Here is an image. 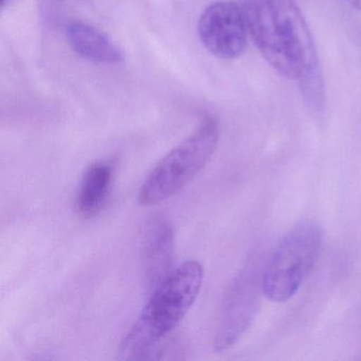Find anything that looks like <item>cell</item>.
I'll return each mask as SVG.
<instances>
[{
    "label": "cell",
    "mask_w": 361,
    "mask_h": 361,
    "mask_svg": "<svg viewBox=\"0 0 361 361\" xmlns=\"http://www.w3.org/2000/svg\"><path fill=\"white\" fill-rule=\"evenodd\" d=\"M204 270L198 262H185L155 289L149 303L118 350L121 360L138 358L170 334L183 320L202 288Z\"/></svg>",
    "instance_id": "6da1fadb"
},
{
    "label": "cell",
    "mask_w": 361,
    "mask_h": 361,
    "mask_svg": "<svg viewBox=\"0 0 361 361\" xmlns=\"http://www.w3.org/2000/svg\"><path fill=\"white\" fill-rule=\"evenodd\" d=\"M219 139V121L206 116L197 130L169 152L152 171L139 191V202L154 206L183 190L208 164Z\"/></svg>",
    "instance_id": "7a4b0ae2"
},
{
    "label": "cell",
    "mask_w": 361,
    "mask_h": 361,
    "mask_svg": "<svg viewBox=\"0 0 361 361\" xmlns=\"http://www.w3.org/2000/svg\"><path fill=\"white\" fill-rule=\"evenodd\" d=\"M323 238L322 226L314 221H300L285 235L262 274L268 299L281 303L295 295L318 259Z\"/></svg>",
    "instance_id": "3957f363"
},
{
    "label": "cell",
    "mask_w": 361,
    "mask_h": 361,
    "mask_svg": "<svg viewBox=\"0 0 361 361\" xmlns=\"http://www.w3.org/2000/svg\"><path fill=\"white\" fill-rule=\"evenodd\" d=\"M283 39L300 71L298 80L304 102L312 113L325 107V86L318 51L310 27L295 0H267Z\"/></svg>",
    "instance_id": "277c9868"
},
{
    "label": "cell",
    "mask_w": 361,
    "mask_h": 361,
    "mask_svg": "<svg viewBox=\"0 0 361 361\" xmlns=\"http://www.w3.org/2000/svg\"><path fill=\"white\" fill-rule=\"evenodd\" d=\"M198 35L207 50L221 60L240 58L248 46L246 16L240 4L216 1L202 11Z\"/></svg>",
    "instance_id": "5b68a950"
},
{
    "label": "cell",
    "mask_w": 361,
    "mask_h": 361,
    "mask_svg": "<svg viewBox=\"0 0 361 361\" xmlns=\"http://www.w3.org/2000/svg\"><path fill=\"white\" fill-rule=\"evenodd\" d=\"M242 7L249 37L264 60L283 77L298 81L299 67L283 39L267 0H244Z\"/></svg>",
    "instance_id": "8992f818"
},
{
    "label": "cell",
    "mask_w": 361,
    "mask_h": 361,
    "mask_svg": "<svg viewBox=\"0 0 361 361\" xmlns=\"http://www.w3.org/2000/svg\"><path fill=\"white\" fill-rule=\"evenodd\" d=\"M259 288H263L262 280L259 282L253 267H247L236 278L224 305L215 350L223 352L231 348L248 329L259 305Z\"/></svg>",
    "instance_id": "52a82bcc"
},
{
    "label": "cell",
    "mask_w": 361,
    "mask_h": 361,
    "mask_svg": "<svg viewBox=\"0 0 361 361\" xmlns=\"http://www.w3.org/2000/svg\"><path fill=\"white\" fill-rule=\"evenodd\" d=\"M65 35L73 51L86 60L107 65H117L124 61L118 46L87 23L71 20L65 26Z\"/></svg>",
    "instance_id": "ba28073f"
},
{
    "label": "cell",
    "mask_w": 361,
    "mask_h": 361,
    "mask_svg": "<svg viewBox=\"0 0 361 361\" xmlns=\"http://www.w3.org/2000/svg\"><path fill=\"white\" fill-rule=\"evenodd\" d=\"M174 236L172 228L164 219H154L147 231L143 251L145 276L154 289L171 274Z\"/></svg>",
    "instance_id": "9c48e42d"
},
{
    "label": "cell",
    "mask_w": 361,
    "mask_h": 361,
    "mask_svg": "<svg viewBox=\"0 0 361 361\" xmlns=\"http://www.w3.org/2000/svg\"><path fill=\"white\" fill-rule=\"evenodd\" d=\"M111 178L113 169L109 164L101 162L88 169L78 197V210L83 216H94L101 210L109 196Z\"/></svg>",
    "instance_id": "30bf717a"
},
{
    "label": "cell",
    "mask_w": 361,
    "mask_h": 361,
    "mask_svg": "<svg viewBox=\"0 0 361 361\" xmlns=\"http://www.w3.org/2000/svg\"><path fill=\"white\" fill-rule=\"evenodd\" d=\"M350 7L354 8L357 11L361 12V0H346Z\"/></svg>",
    "instance_id": "8fae6325"
},
{
    "label": "cell",
    "mask_w": 361,
    "mask_h": 361,
    "mask_svg": "<svg viewBox=\"0 0 361 361\" xmlns=\"http://www.w3.org/2000/svg\"><path fill=\"white\" fill-rule=\"evenodd\" d=\"M11 0H1V7H5L7 4H9Z\"/></svg>",
    "instance_id": "7c38bea8"
}]
</instances>
